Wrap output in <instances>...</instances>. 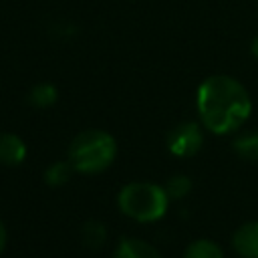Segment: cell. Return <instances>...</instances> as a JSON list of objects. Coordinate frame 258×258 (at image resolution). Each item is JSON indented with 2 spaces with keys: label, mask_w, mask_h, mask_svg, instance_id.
<instances>
[{
  "label": "cell",
  "mask_w": 258,
  "mask_h": 258,
  "mask_svg": "<svg viewBox=\"0 0 258 258\" xmlns=\"http://www.w3.org/2000/svg\"><path fill=\"white\" fill-rule=\"evenodd\" d=\"M58 91L52 83H36L28 91V103L36 109H48L56 103Z\"/></svg>",
  "instance_id": "ba28073f"
},
{
  "label": "cell",
  "mask_w": 258,
  "mask_h": 258,
  "mask_svg": "<svg viewBox=\"0 0 258 258\" xmlns=\"http://www.w3.org/2000/svg\"><path fill=\"white\" fill-rule=\"evenodd\" d=\"M232 248L240 258H258V220L246 222L234 232Z\"/></svg>",
  "instance_id": "5b68a950"
},
{
  "label": "cell",
  "mask_w": 258,
  "mask_h": 258,
  "mask_svg": "<svg viewBox=\"0 0 258 258\" xmlns=\"http://www.w3.org/2000/svg\"><path fill=\"white\" fill-rule=\"evenodd\" d=\"M6 242H8V232H6L4 222L0 220V254H2V252H4V248H6Z\"/></svg>",
  "instance_id": "5bb4252c"
},
{
  "label": "cell",
  "mask_w": 258,
  "mask_h": 258,
  "mask_svg": "<svg viewBox=\"0 0 258 258\" xmlns=\"http://www.w3.org/2000/svg\"><path fill=\"white\" fill-rule=\"evenodd\" d=\"M196 109L204 129L214 135H228L250 119L252 99L238 79L230 75H212L198 87Z\"/></svg>",
  "instance_id": "6da1fadb"
},
{
  "label": "cell",
  "mask_w": 258,
  "mask_h": 258,
  "mask_svg": "<svg viewBox=\"0 0 258 258\" xmlns=\"http://www.w3.org/2000/svg\"><path fill=\"white\" fill-rule=\"evenodd\" d=\"M234 151L246 161H258V131H246L234 139Z\"/></svg>",
  "instance_id": "9c48e42d"
},
{
  "label": "cell",
  "mask_w": 258,
  "mask_h": 258,
  "mask_svg": "<svg viewBox=\"0 0 258 258\" xmlns=\"http://www.w3.org/2000/svg\"><path fill=\"white\" fill-rule=\"evenodd\" d=\"M183 258H224V252L216 242L208 238H200L185 248Z\"/></svg>",
  "instance_id": "30bf717a"
},
{
  "label": "cell",
  "mask_w": 258,
  "mask_h": 258,
  "mask_svg": "<svg viewBox=\"0 0 258 258\" xmlns=\"http://www.w3.org/2000/svg\"><path fill=\"white\" fill-rule=\"evenodd\" d=\"M81 240H83V244H85L87 248L97 250V248H101L103 242L107 240V230H105V226H103L101 222L89 220V222H85L83 228H81Z\"/></svg>",
  "instance_id": "8fae6325"
},
{
  "label": "cell",
  "mask_w": 258,
  "mask_h": 258,
  "mask_svg": "<svg viewBox=\"0 0 258 258\" xmlns=\"http://www.w3.org/2000/svg\"><path fill=\"white\" fill-rule=\"evenodd\" d=\"M26 157V143L16 133H0V165H20Z\"/></svg>",
  "instance_id": "8992f818"
},
{
  "label": "cell",
  "mask_w": 258,
  "mask_h": 258,
  "mask_svg": "<svg viewBox=\"0 0 258 258\" xmlns=\"http://www.w3.org/2000/svg\"><path fill=\"white\" fill-rule=\"evenodd\" d=\"M250 52H252V56L258 60V36H254V40L250 42Z\"/></svg>",
  "instance_id": "9a60e30c"
},
{
  "label": "cell",
  "mask_w": 258,
  "mask_h": 258,
  "mask_svg": "<svg viewBox=\"0 0 258 258\" xmlns=\"http://www.w3.org/2000/svg\"><path fill=\"white\" fill-rule=\"evenodd\" d=\"M75 169H73V165H71V161L69 159H64V161H54V163H50L48 167H46V171H44V181H46V185H50V187H60V185H64L69 179H71V173H73Z\"/></svg>",
  "instance_id": "7c38bea8"
},
{
  "label": "cell",
  "mask_w": 258,
  "mask_h": 258,
  "mask_svg": "<svg viewBox=\"0 0 258 258\" xmlns=\"http://www.w3.org/2000/svg\"><path fill=\"white\" fill-rule=\"evenodd\" d=\"M117 157V141L103 129H85L69 145L67 159L79 173H101Z\"/></svg>",
  "instance_id": "7a4b0ae2"
},
{
  "label": "cell",
  "mask_w": 258,
  "mask_h": 258,
  "mask_svg": "<svg viewBox=\"0 0 258 258\" xmlns=\"http://www.w3.org/2000/svg\"><path fill=\"white\" fill-rule=\"evenodd\" d=\"M204 145L202 125L196 121H183L175 125L167 135V149L177 157H191Z\"/></svg>",
  "instance_id": "277c9868"
},
{
  "label": "cell",
  "mask_w": 258,
  "mask_h": 258,
  "mask_svg": "<svg viewBox=\"0 0 258 258\" xmlns=\"http://www.w3.org/2000/svg\"><path fill=\"white\" fill-rule=\"evenodd\" d=\"M113 258H161V254L145 240L139 238H123L115 246Z\"/></svg>",
  "instance_id": "52a82bcc"
},
{
  "label": "cell",
  "mask_w": 258,
  "mask_h": 258,
  "mask_svg": "<svg viewBox=\"0 0 258 258\" xmlns=\"http://www.w3.org/2000/svg\"><path fill=\"white\" fill-rule=\"evenodd\" d=\"M169 198L163 189V185L151 183V181H131L121 187L117 196V206L121 214L127 218L149 224L157 222L167 212Z\"/></svg>",
  "instance_id": "3957f363"
},
{
  "label": "cell",
  "mask_w": 258,
  "mask_h": 258,
  "mask_svg": "<svg viewBox=\"0 0 258 258\" xmlns=\"http://www.w3.org/2000/svg\"><path fill=\"white\" fill-rule=\"evenodd\" d=\"M163 189L169 200H181L191 191V179L183 173H175L163 183Z\"/></svg>",
  "instance_id": "4fadbf2b"
}]
</instances>
